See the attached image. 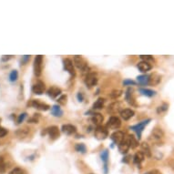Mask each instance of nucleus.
Listing matches in <instances>:
<instances>
[{
  "instance_id": "obj_21",
  "label": "nucleus",
  "mask_w": 174,
  "mask_h": 174,
  "mask_svg": "<svg viewBox=\"0 0 174 174\" xmlns=\"http://www.w3.org/2000/svg\"><path fill=\"white\" fill-rule=\"evenodd\" d=\"M126 100L128 101L129 104H130L131 106H136V100L133 96V90L131 88H128V90L126 91Z\"/></svg>"
},
{
  "instance_id": "obj_7",
  "label": "nucleus",
  "mask_w": 174,
  "mask_h": 174,
  "mask_svg": "<svg viewBox=\"0 0 174 174\" xmlns=\"http://www.w3.org/2000/svg\"><path fill=\"white\" fill-rule=\"evenodd\" d=\"M98 76H97L96 73H88L86 78H85V84L87 87L88 88H92L94 86L97 85V83H98Z\"/></svg>"
},
{
  "instance_id": "obj_12",
  "label": "nucleus",
  "mask_w": 174,
  "mask_h": 174,
  "mask_svg": "<svg viewBox=\"0 0 174 174\" xmlns=\"http://www.w3.org/2000/svg\"><path fill=\"white\" fill-rule=\"evenodd\" d=\"M63 65H64V68H65L66 71H68L72 77L76 76V71H75L74 64H73V62L70 59H69V58H65L63 60Z\"/></svg>"
},
{
  "instance_id": "obj_18",
  "label": "nucleus",
  "mask_w": 174,
  "mask_h": 174,
  "mask_svg": "<svg viewBox=\"0 0 174 174\" xmlns=\"http://www.w3.org/2000/svg\"><path fill=\"white\" fill-rule=\"evenodd\" d=\"M134 114H135L134 110L131 109H125L120 111V116L124 120H129L134 116Z\"/></svg>"
},
{
  "instance_id": "obj_2",
  "label": "nucleus",
  "mask_w": 174,
  "mask_h": 174,
  "mask_svg": "<svg viewBox=\"0 0 174 174\" xmlns=\"http://www.w3.org/2000/svg\"><path fill=\"white\" fill-rule=\"evenodd\" d=\"M150 121H151L150 119L145 120H143V121H141V122H139V123L136 124V125H133V126H131L129 129H130L131 130H133V131L135 132V133L137 134V137H138L139 140H141L143 129H145V127L147 126V125H148Z\"/></svg>"
},
{
  "instance_id": "obj_43",
  "label": "nucleus",
  "mask_w": 174,
  "mask_h": 174,
  "mask_svg": "<svg viewBox=\"0 0 174 174\" xmlns=\"http://www.w3.org/2000/svg\"><path fill=\"white\" fill-rule=\"evenodd\" d=\"M5 169H6L5 162H4V161H3V159L0 158V171H1V172L5 171Z\"/></svg>"
},
{
  "instance_id": "obj_30",
  "label": "nucleus",
  "mask_w": 174,
  "mask_h": 174,
  "mask_svg": "<svg viewBox=\"0 0 174 174\" xmlns=\"http://www.w3.org/2000/svg\"><path fill=\"white\" fill-rule=\"evenodd\" d=\"M129 138V145H130V148L132 149H135L139 146V141L135 139V137L133 135H128Z\"/></svg>"
},
{
  "instance_id": "obj_44",
  "label": "nucleus",
  "mask_w": 174,
  "mask_h": 174,
  "mask_svg": "<svg viewBox=\"0 0 174 174\" xmlns=\"http://www.w3.org/2000/svg\"><path fill=\"white\" fill-rule=\"evenodd\" d=\"M146 174H161V173L159 170H151V171H148Z\"/></svg>"
},
{
  "instance_id": "obj_20",
  "label": "nucleus",
  "mask_w": 174,
  "mask_h": 174,
  "mask_svg": "<svg viewBox=\"0 0 174 174\" xmlns=\"http://www.w3.org/2000/svg\"><path fill=\"white\" fill-rule=\"evenodd\" d=\"M103 120H104L103 116H102L101 114H100V113H95V114H93L92 117H91V119H90L91 122H92L94 125H96L97 127L100 126V125L102 124V122H103Z\"/></svg>"
},
{
  "instance_id": "obj_29",
  "label": "nucleus",
  "mask_w": 174,
  "mask_h": 174,
  "mask_svg": "<svg viewBox=\"0 0 174 174\" xmlns=\"http://www.w3.org/2000/svg\"><path fill=\"white\" fill-rule=\"evenodd\" d=\"M29 129L24 128V129H18V130L16 132V135H17L18 138L22 139V138L26 137L27 135H29Z\"/></svg>"
},
{
  "instance_id": "obj_28",
  "label": "nucleus",
  "mask_w": 174,
  "mask_h": 174,
  "mask_svg": "<svg viewBox=\"0 0 174 174\" xmlns=\"http://www.w3.org/2000/svg\"><path fill=\"white\" fill-rule=\"evenodd\" d=\"M104 103H105V100L102 99V98H100L96 100V102L93 104L92 106V109H95V110H100V109H102L103 107H104Z\"/></svg>"
},
{
  "instance_id": "obj_23",
  "label": "nucleus",
  "mask_w": 174,
  "mask_h": 174,
  "mask_svg": "<svg viewBox=\"0 0 174 174\" xmlns=\"http://www.w3.org/2000/svg\"><path fill=\"white\" fill-rule=\"evenodd\" d=\"M139 91H140V93L141 95L146 96V97H149V98H151V97H154L156 95V91H155V90H152V89H150V88H139Z\"/></svg>"
},
{
  "instance_id": "obj_24",
  "label": "nucleus",
  "mask_w": 174,
  "mask_h": 174,
  "mask_svg": "<svg viewBox=\"0 0 174 174\" xmlns=\"http://www.w3.org/2000/svg\"><path fill=\"white\" fill-rule=\"evenodd\" d=\"M141 152L144 154V156L148 157V158H150L151 157V150H150V145L147 143V142H143L141 144Z\"/></svg>"
},
{
  "instance_id": "obj_45",
  "label": "nucleus",
  "mask_w": 174,
  "mask_h": 174,
  "mask_svg": "<svg viewBox=\"0 0 174 174\" xmlns=\"http://www.w3.org/2000/svg\"><path fill=\"white\" fill-rule=\"evenodd\" d=\"M77 97H78V100H79V102H82L83 100H84V96H83V94H82L81 92H79V93H78V96H77Z\"/></svg>"
},
{
  "instance_id": "obj_38",
  "label": "nucleus",
  "mask_w": 174,
  "mask_h": 174,
  "mask_svg": "<svg viewBox=\"0 0 174 174\" xmlns=\"http://www.w3.org/2000/svg\"><path fill=\"white\" fill-rule=\"evenodd\" d=\"M26 118V113H21L19 116H18V118H17V124H20V123H22L24 120H25V119Z\"/></svg>"
},
{
  "instance_id": "obj_42",
  "label": "nucleus",
  "mask_w": 174,
  "mask_h": 174,
  "mask_svg": "<svg viewBox=\"0 0 174 174\" xmlns=\"http://www.w3.org/2000/svg\"><path fill=\"white\" fill-rule=\"evenodd\" d=\"M8 129H6L5 128H3V127H1L0 126V138H3V137H5L6 134H8Z\"/></svg>"
},
{
  "instance_id": "obj_35",
  "label": "nucleus",
  "mask_w": 174,
  "mask_h": 174,
  "mask_svg": "<svg viewBox=\"0 0 174 174\" xmlns=\"http://www.w3.org/2000/svg\"><path fill=\"white\" fill-rule=\"evenodd\" d=\"M67 100H68V97L67 95H61L59 98L58 99V103L59 104V105H62V106H64L67 104Z\"/></svg>"
},
{
  "instance_id": "obj_3",
  "label": "nucleus",
  "mask_w": 174,
  "mask_h": 174,
  "mask_svg": "<svg viewBox=\"0 0 174 174\" xmlns=\"http://www.w3.org/2000/svg\"><path fill=\"white\" fill-rule=\"evenodd\" d=\"M43 68V56H36L34 60V73L37 77H40Z\"/></svg>"
},
{
  "instance_id": "obj_10",
  "label": "nucleus",
  "mask_w": 174,
  "mask_h": 174,
  "mask_svg": "<svg viewBox=\"0 0 174 174\" xmlns=\"http://www.w3.org/2000/svg\"><path fill=\"white\" fill-rule=\"evenodd\" d=\"M110 138H111V140H112V141L115 144H117L118 146H119L123 141L124 138H125V134L120 130H117V131L113 132V133L111 134Z\"/></svg>"
},
{
  "instance_id": "obj_6",
  "label": "nucleus",
  "mask_w": 174,
  "mask_h": 174,
  "mask_svg": "<svg viewBox=\"0 0 174 174\" xmlns=\"http://www.w3.org/2000/svg\"><path fill=\"white\" fill-rule=\"evenodd\" d=\"M121 126V120L119 117L112 116L110 117L107 122V128L110 129H118Z\"/></svg>"
},
{
  "instance_id": "obj_39",
  "label": "nucleus",
  "mask_w": 174,
  "mask_h": 174,
  "mask_svg": "<svg viewBox=\"0 0 174 174\" xmlns=\"http://www.w3.org/2000/svg\"><path fill=\"white\" fill-rule=\"evenodd\" d=\"M123 85L124 86H131V85H136V82L134 80H131V79H125L123 81Z\"/></svg>"
},
{
  "instance_id": "obj_41",
  "label": "nucleus",
  "mask_w": 174,
  "mask_h": 174,
  "mask_svg": "<svg viewBox=\"0 0 174 174\" xmlns=\"http://www.w3.org/2000/svg\"><path fill=\"white\" fill-rule=\"evenodd\" d=\"M29 59H30V56H29V55L23 56L22 59H21V64H22V65H26V64L27 63V62H29Z\"/></svg>"
},
{
  "instance_id": "obj_16",
  "label": "nucleus",
  "mask_w": 174,
  "mask_h": 174,
  "mask_svg": "<svg viewBox=\"0 0 174 174\" xmlns=\"http://www.w3.org/2000/svg\"><path fill=\"white\" fill-rule=\"evenodd\" d=\"M100 158L101 161L104 163V172L105 174H108V162H109V150H104L103 151H101L100 153Z\"/></svg>"
},
{
  "instance_id": "obj_22",
  "label": "nucleus",
  "mask_w": 174,
  "mask_h": 174,
  "mask_svg": "<svg viewBox=\"0 0 174 174\" xmlns=\"http://www.w3.org/2000/svg\"><path fill=\"white\" fill-rule=\"evenodd\" d=\"M137 81L139 84H141L142 86L149 85L150 82V75H141L137 77Z\"/></svg>"
},
{
  "instance_id": "obj_15",
  "label": "nucleus",
  "mask_w": 174,
  "mask_h": 174,
  "mask_svg": "<svg viewBox=\"0 0 174 174\" xmlns=\"http://www.w3.org/2000/svg\"><path fill=\"white\" fill-rule=\"evenodd\" d=\"M137 68H139V70L141 72H143V73H146L150 71V69L152 68V66L150 62H147V61H141L139 62L138 65H137Z\"/></svg>"
},
{
  "instance_id": "obj_4",
  "label": "nucleus",
  "mask_w": 174,
  "mask_h": 174,
  "mask_svg": "<svg viewBox=\"0 0 174 174\" xmlns=\"http://www.w3.org/2000/svg\"><path fill=\"white\" fill-rule=\"evenodd\" d=\"M73 60H74L75 66L79 69H80L82 72H87V70H88V67L87 62L82 57H80V56H75Z\"/></svg>"
},
{
  "instance_id": "obj_14",
  "label": "nucleus",
  "mask_w": 174,
  "mask_h": 174,
  "mask_svg": "<svg viewBox=\"0 0 174 174\" xmlns=\"http://www.w3.org/2000/svg\"><path fill=\"white\" fill-rule=\"evenodd\" d=\"M130 148V145H129V138L128 136L124 138L123 141L119 145V150L120 153L122 154H127V152L129 151Z\"/></svg>"
},
{
  "instance_id": "obj_36",
  "label": "nucleus",
  "mask_w": 174,
  "mask_h": 174,
  "mask_svg": "<svg viewBox=\"0 0 174 174\" xmlns=\"http://www.w3.org/2000/svg\"><path fill=\"white\" fill-rule=\"evenodd\" d=\"M140 58L142 59V61H147V62H149V61H154V58H153V57H152V56H150V55H146V56L141 55V56H140Z\"/></svg>"
},
{
  "instance_id": "obj_11",
  "label": "nucleus",
  "mask_w": 174,
  "mask_h": 174,
  "mask_svg": "<svg viewBox=\"0 0 174 174\" xmlns=\"http://www.w3.org/2000/svg\"><path fill=\"white\" fill-rule=\"evenodd\" d=\"M30 106L34 107V108H36L37 109H39V110H42V111H47L49 109V106L47 105V104L44 103V102H41L40 100H33L30 104H29Z\"/></svg>"
},
{
  "instance_id": "obj_25",
  "label": "nucleus",
  "mask_w": 174,
  "mask_h": 174,
  "mask_svg": "<svg viewBox=\"0 0 174 174\" xmlns=\"http://www.w3.org/2000/svg\"><path fill=\"white\" fill-rule=\"evenodd\" d=\"M145 156L141 151H138L135 153V155L133 157V162L137 165H141V163L144 161Z\"/></svg>"
},
{
  "instance_id": "obj_17",
  "label": "nucleus",
  "mask_w": 174,
  "mask_h": 174,
  "mask_svg": "<svg viewBox=\"0 0 174 174\" xmlns=\"http://www.w3.org/2000/svg\"><path fill=\"white\" fill-rule=\"evenodd\" d=\"M61 129L67 135H73L77 131V128L74 125H71V124H64L63 126H62Z\"/></svg>"
},
{
  "instance_id": "obj_31",
  "label": "nucleus",
  "mask_w": 174,
  "mask_h": 174,
  "mask_svg": "<svg viewBox=\"0 0 174 174\" xmlns=\"http://www.w3.org/2000/svg\"><path fill=\"white\" fill-rule=\"evenodd\" d=\"M75 150L78 151V152L82 153V154H85V153L87 152V148H86V146H85L84 143H78V144H76Z\"/></svg>"
},
{
  "instance_id": "obj_27",
  "label": "nucleus",
  "mask_w": 174,
  "mask_h": 174,
  "mask_svg": "<svg viewBox=\"0 0 174 174\" xmlns=\"http://www.w3.org/2000/svg\"><path fill=\"white\" fill-rule=\"evenodd\" d=\"M51 114L55 117H58V118H60L63 115V111L60 109L59 106L58 105H54L52 108H51Z\"/></svg>"
},
{
  "instance_id": "obj_26",
  "label": "nucleus",
  "mask_w": 174,
  "mask_h": 174,
  "mask_svg": "<svg viewBox=\"0 0 174 174\" xmlns=\"http://www.w3.org/2000/svg\"><path fill=\"white\" fill-rule=\"evenodd\" d=\"M161 76L158 75V74H152V75H150L149 84L152 85V86H155V85H158L159 83L161 82Z\"/></svg>"
},
{
  "instance_id": "obj_46",
  "label": "nucleus",
  "mask_w": 174,
  "mask_h": 174,
  "mask_svg": "<svg viewBox=\"0 0 174 174\" xmlns=\"http://www.w3.org/2000/svg\"><path fill=\"white\" fill-rule=\"evenodd\" d=\"M12 58V56H3L2 57V61H6V60H9Z\"/></svg>"
},
{
  "instance_id": "obj_19",
  "label": "nucleus",
  "mask_w": 174,
  "mask_h": 174,
  "mask_svg": "<svg viewBox=\"0 0 174 174\" xmlns=\"http://www.w3.org/2000/svg\"><path fill=\"white\" fill-rule=\"evenodd\" d=\"M61 94V89L58 87H51L47 90V95L50 97L51 99H56Z\"/></svg>"
},
{
  "instance_id": "obj_37",
  "label": "nucleus",
  "mask_w": 174,
  "mask_h": 174,
  "mask_svg": "<svg viewBox=\"0 0 174 174\" xmlns=\"http://www.w3.org/2000/svg\"><path fill=\"white\" fill-rule=\"evenodd\" d=\"M9 174H26L25 171L22 170V169H20V168H15L14 170L11 171V172Z\"/></svg>"
},
{
  "instance_id": "obj_8",
  "label": "nucleus",
  "mask_w": 174,
  "mask_h": 174,
  "mask_svg": "<svg viewBox=\"0 0 174 174\" xmlns=\"http://www.w3.org/2000/svg\"><path fill=\"white\" fill-rule=\"evenodd\" d=\"M45 134H48V136L50 137L51 140H57V139L59 137V130L57 126H51L49 128H47L45 129V131L42 132V135Z\"/></svg>"
},
{
  "instance_id": "obj_32",
  "label": "nucleus",
  "mask_w": 174,
  "mask_h": 174,
  "mask_svg": "<svg viewBox=\"0 0 174 174\" xmlns=\"http://www.w3.org/2000/svg\"><path fill=\"white\" fill-rule=\"evenodd\" d=\"M121 95H122V91L120 89H114L109 94L110 98H112V99H118V98H120Z\"/></svg>"
},
{
  "instance_id": "obj_1",
  "label": "nucleus",
  "mask_w": 174,
  "mask_h": 174,
  "mask_svg": "<svg viewBox=\"0 0 174 174\" xmlns=\"http://www.w3.org/2000/svg\"><path fill=\"white\" fill-rule=\"evenodd\" d=\"M164 139V131L162 130V129L156 127L153 129V130L151 131V133L149 137V140L154 144L157 145H162V140Z\"/></svg>"
},
{
  "instance_id": "obj_40",
  "label": "nucleus",
  "mask_w": 174,
  "mask_h": 174,
  "mask_svg": "<svg viewBox=\"0 0 174 174\" xmlns=\"http://www.w3.org/2000/svg\"><path fill=\"white\" fill-rule=\"evenodd\" d=\"M38 114H34V116L31 118V119H29V122H30V123H38Z\"/></svg>"
},
{
  "instance_id": "obj_5",
  "label": "nucleus",
  "mask_w": 174,
  "mask_h": 174,
  "mask_svg": "<svg viewBox=\"0 0 174 174\" xmlns=\"http://www.w3.org/2000/svg\"><path fill=\"white\" fill-rule=\"evenodd\" d=\"M94 135H95L96 139H98L100 141L105 140V139L108 137V129L106 127L100 125V126H98L95 129Z\"/></svg>"
},
{
  "instance_id": "obj_13",
  "label": "nucleus",
  "mask_w": 174,
  "mask_h": 174,
  "mask_svg": "<svg viewBox=\"0 0 174 174\" xmlns=\"http://www.w3.org/2000/svg\"><path fill=\"white\" fill-rule=\"evenodd\" d=\"M121 103L119 101H115L113 103H111L108 108V112L110 114H116L118 112H120L121 111Z\"/></svg>"
},
{
  "instance_id": "obj_9",
  "label": "nucleus",
  "mask_w": 174,
  "mask_h": 174,
  "mask_svg": "<svg viewBox=\"0 0 174 174\" xmlns=\"http://www.w3.org/2000/svg\"><path fill=\"white\" fill-rule=\"evenodd\" d=\"M45 89H46V87H45L44 82L40 80L37 81L32 87V91L36 95H42L45 91Z\"/></svg>"
},
{
  "instance_id": "obj_47",
  "label": "nucleus",
  "mask_w": 174,
  "mask_h": 174,
  "mask_svg": "<svg viewBox=\"0 0 174 174\" xmlns=\"http://www.w3.org/2000/svg\"><path fill=\"white\" fill-rule=\"evenodd\" d=\"M172 167L174 168V159H173V163H172Z\"/></svg>"
},
{
  "instance_id": "obj_34",
  "label": "nucleus",
  "mask_w": 174,
  "mask_h": 174,
  "mask_svg": "<svg viewBox=\"0 0 174 174\" xmlns=\"http://www.w3.org/2000/svg\"><path fill=\"white\" fill-rule=\"evenodd\" d=\"M168 109H169V105H168V104H167V103H163L161 106L158 107V109H157V113H158V114H161V113H162V112H165V111L168 110Z\"/></svg>"
},
{
  "instance_id": "obj_33",
  "label": "nucleus",
  "mask_w": 174,
  "mask_h": 174,
  "mask_svg": "<svg viewBox=\"0 0 174 174\" xmlns=\"http://www.w3.org/2000/svg\"><path fill=\"white\" fill-rule=\"evenodd\" d=\"M17 78H18V72H17V70H16V69H15V70H12L10 72V74H9V80L11 82H15V81H17Z\"/></svg>"
}]
</instances>
